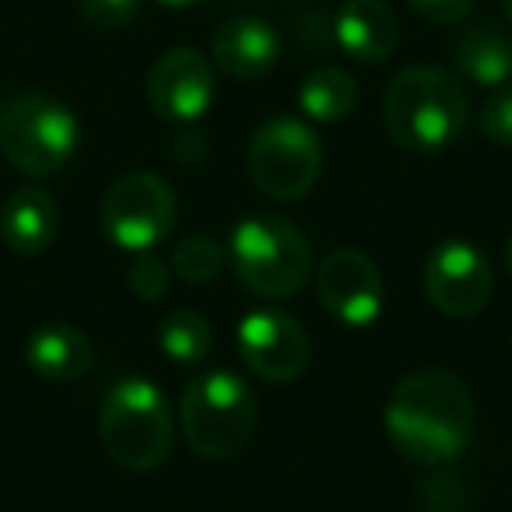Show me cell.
Segmentation results:
<instances>
[{
  "label": "cell",
  "mask_w": 512,
  "mask_h": 512,
  "mask_svg": "<svg viewBox=\"0 0 512 512\" xmlns=\"http://www.w3.org/2000/svg\"><path fill=\"white\" fill-rule=\"evenodd\" d=\"M383 421L393 446L407 460L442 467L467 449L474 432V397L456 372L418 369L390 393Z\"/></svg>",
  "instance_id": "obj_1"
},
{
  "label": "cell",
  "mask_w": 512,
  "mask_h": 512,
  "mask_svg": "<svg viewBox=\"0 0 512 512\" xmlns=\"http://www.w3.org/2000/svg\"><path fill=\"white\" fill-rule=\"evenodd\" d=\"M383 120L397 148L414 155H435L467 130V92L442 67H404L386 88Z\"/></svg>",
  "instance_id": "obj_2"
},
{
  "label": "cell",
  "mask_w": 512,
  "mask_h": 512,
  "mask_svg": "<svg viewBox=\"0 0 512 512\" xmlns=\"http://www.w3.org/2000/svg\"><path fill=\"white\" fill-rule=\"evenodd\" d=\"M228 264L242 288L260 299H292L313 278V246L281 214H249L228 235Z\"/></svg>",
  "instance_id": "obj_3"
},
{
  "label": "cell",
  "mask_w": 512,
  "mask_h": 512,
  "mask_svg": "<svg viewBox=\"0 0 512 512\" xmlns=\"http://www.w3.org/2000/svg\"><path fill=\"white\" fill-rule=\"evenodd\" d=\"M99 435L109 460L123 470H155L172 449L176 421L165 393L144 376H123L109 386L99 411Z\"/></svg>",
  "instance_id": "obj_4"
},
{
  "label": "cell",
  "mask_w": 512,
  "mask_h": 512,
  "mask_svg": "<svg viewBox=\"0 0 512 512\" xmlns=\"http://www.w3.org/2000/svg\"><path fill=\"white\" fill-rule=\"evenodd\" d=\"M260 404L246 379L225 369L200 372L186 383L179 400L183 439L200 460H232L253 439Z\"/></svg>",
  "instance_id": "obj_5"
},
{
  "label": "cell",
  "mask_w": 512,
  "mask_h": 512,
  "mask_svg": "<svg viewBox=\"0 0 512 512\" xmlns=\"http://www.w3.org/2000/svg\"><path fill=\"white\" fill-rule=\"evenodd\" d=\"M81 141L78 116L43 92H15L0 102V155L15 172L46 179L74 158Z\"/></svg>",
  "instance_id": "obj_6"
},
{
  "label": "cell",
  "mask_w": 512,
  "mask_h": 512,
  "mask_svg": "<svg viewBox=\"0 0 512 512\" xmlns=\"http://www.w3.org/2000/svg\"><path fill=\"white\" fill-rule=\"evenodd\" d=\"M323 144L316 130L292 116H274L249 141V176L271 200H299L316 186Z\"/></svg>",
  "instance_id": "obj_7"
},
{
  "label": "cell",
  "mask_w": 512,
  "mask_h": 512,
  "mask_svg": "<svg viewBox=\"0 0 512 512\" xmlns=\"http://www.w3.org/2000/svg\"><path fill=\"white\" fill-rule=\"evenodd\" d=\"M176 225V193L155 172H127L102 197V228L109 242L130 253H148Z\"/></svg>",
  "instance_id": "obj_8"
},
{
  "label": "cell",
  "mask_w": 512,
  "mask_h": 512,
  "mask_svg": "<svg viewBox=\"0 0 512 512\" xmlns=\"http://www.w3.org/2000/svg\"><path fill=\"white\" fill-rule=\"evenodd\" d=\"M495 271L470 239H442L425 260V295L449 320H470L491 302Z\"/></svg>",
  "instance_id": "obj_9"
},
{
  "label": "cell",
  "mask_w": 512,
  "mask_h": 512,
  "mask_svg": "<svg viewBox=\"0 0 512 512\" xmlns=\"http://www.w3.org/2000/svg\"><path fill=\"white\" fill-rule=\"evenodd\" d=\"M316 295L344 327H369L383 313V274L362 249L341 246L316 267Z\"/></svg>",
  "instance_id": "obj_10"
},
{
  "label": "cell",
  "mask_w": 512,
  "mask_h": 512,
  "mask_svg": "<svg viewBox=\"0 0 512 512\" xmlns=\"http://www.w3.org/2000/svg\"><path fill=\"white\" fill-rule=\"evenodd\" d=\"M235 341L246 369L264 383H295L309 365V334L281 309L246 313L235 330Z\"/></svg>",
  "instance_id": "obj_11"
},
{
  "label": "cell",
  "mask_w": 512,
  "mask_h": 512,
  "mask_svg": "<svg viewBox=\"0 0 512 512\" xmlns=\"http://www.w3.org/2000/svg\"><path fill=\"white\" fill-rule=\"evenodd\" d=\"M214 71L193 46H172L148 71V102L165 123H193L211 109Z\"/></svg>",
  "instance_id": "obj_12"
},
{
  "label": "cell",
  "mask_w": 512,
  "mask_h": 512,
  "mask_svg": "<svg viewBox=\"0 0 512 512\" xmlns=\"http://www.w3.org/2000/svg\"><path fill=\"white\" fill-rule=\"evenodd\" d=\"M281 57V39L264 18L256 15H232L214 29L211 60L239 81H256L274 71Z\"/></svg>",
  "instance_id": "obj_13"
},
{
  "label": "cell",
  "mask_w": 512,
  "mask_h": 512,
  "mask_svg": "<svg viewBox=\"0 0 512 512\" xmlns=\"http://www.w3.org/2000/svg\"><path fill=\"white\" fill-rule=\"evenodd\" d=\"M334 43L358 64H386L400 46V18L386 0H344L334 18Z\"/></svg>",
  "instance_id": "obj_14"
},
{
  "label": "cell",
  "mask_w": 512,
  "mask_h": 512,
  "mask_svg": "<svg viewBox=\"0 0 512 512\" xmlns=\"http://www.w3.org/2000/svg\"><path fill=\"white\" fill-rule=\"evenodd\" d=\"M60 232L57 200L43 186H18L0 207V242L18 256H39Z\"/></svg>",
  "instance_id": "obj_15"
},
{
  "label": "cell",
  "mask_w": 512,
  "mask_h": 512,
  "mask_svg": "<svg viewBox=\"0 0 512 512\" xmlns=\"http://www.w3.org/2000/svg\"><path fill=\"white\" fill-rule=\"evenodd\" d=\"M25 362L46 383H74L92 372L95 348L71 323H43L25 341Z\"/></svg>",
  "instance_id": "obj_16"
},
{
  "label": "cell",
  "mask_w": 512,
  "mask_h": 512,
  "mask_svg": "<svg viewBox=\"0 0 512 512\" xmlns=\"http://www.w3.org/2000/svg\"><path fill=\"white\" fill-rule=\"evenodd\" d=\"M453 57L463 78L481 88H502L512 81V36L495 22H477L463 29Z\"/></svg>",
  "instance_id": "obj_17"
},
{
  "label": "cell",
  "mask_w": 512,
  "mask_h": 512,
  "mask_svg": "<svg viewBox=\"0 0 512 512\" xmlns=\"http://www.w3.org/2000/svg\"><path fill=\"white\" fill-rule=\"evenodd\" d=\"M299 106L313 123H341L355 113L358 85L341 67H316L299 85Z\"/></svg>",
  "instance_id": "obj_18"
},
{
  "label": "cell",
  "mask_w": 512,
  "mask_h": 512,
  "mask_svg": "<svg viewBox=\"0 0 512 512\" xmlns=\"http://www.w3.org/2000/svg\"><path fill=\"white\" fill-rule=\"evenodd\" d=\"M158 344L179 365H197L211 351V323L197 309H172L158 327Z\"/></svg>",
  "instance_id": "obj_19"
},
{
  "label": "cell",
  "mask_w": 512,
  "mask_h": 512,
  "mask_svg": "<svg viewBox=\"0 0 512 512\" xmlns=\"http://www.w3.org/2000/svg\"><path fill=\"white\" fill-rule=\"evenodd\" d=\"M225 264H228L225 249L211 235H200V232L186 235L172 249V267H176V274L186 285H207V281H214L225 271Z\"/></svg>",
  "instance_id": "obj_20"
},
{
  "label": "cell",
  "mask_w": 512,
  "mask_h": 512,
  "mask_svg": "<svg viewBox=\"0 0 512 512\" xmlns=\"http://www.w3.org/2000/svg\"><path fill=\"white\" fill-rule=\"evenodd\" d=\"M137 11H141V0H78V15L99 32L127 29Z\"/></svg>",
  "instance_id": "obj_21"
},
{
  "label": "cell",
  "mask_w": 512,
  "mask_h": 512,
  "mask_svg": "<svg viewBox=\"0 0 512 512\" xmlns=\"http://www.w3.org/2000/svg\"><path fill=\"white\" fill-rule=\"evenodd\" d=\"M127 285L141 302H158V299H165V292H169L172 274L162 260H155V256H137L127 271Z\"/></svg>",
  "instance_id": "obj_22"
},
{
  "label": "cell",
  "mask_w": 512,
  "mask_h": 512,
  "mask_svg": "<svg viewBox=\"0 0 512 512\" xmlns=\"http://www.w3.org/2000/svg\"><path fill=\"white\" fill-rule=\"evenodd\" d=\"M481 134L491 144L512 148V81L488 95V102L481 109Z\"/></svg>",
  "instance_id": "obj_23"
},
{
  "label": "cell",
  "mask_w": 512,
  "mask_h": 512,
  "mask_svg": "<svg viewBox=\"0 0 512 512\" xmlns=\"http://www.w3.org/2000/svg\"><path fill=\"white\" fill-rule=\"evenodd\" d=\"M425 512H470V491L460 477H432L421 481Z\"/></svg>",
  "instance_id": "obj_24"
},
{
  "label": "cell",
  "mask_w": 512,
  "mask_h": 512,
  "mask_svg": "<svg viewBox=\"0 0 512 512\" xmlns=\"http://www.w3.org/2000/svg\"><path fill=\"white\" fill-rule=\"evenodd\" d=\"M421 18L435 25H453V22H463L470 11L477 8V0H407Z\"/></svg>",
  "instance_id": "obj_25"
},
{
  "label": "cell",
  "mask_w": 512,
  "mask_h": 512,
  "mask_svg": "<svg viewBox=\"0 0 512 512\" xmlns=\"http://www.w3.org/2000/svg\"><path fill=\"white\" fill-rule=\"evenodd\" d=\"M172 155L176 162H186V165H197L200 158L207 155V144L200 141V134H183L176 144H172Z\"/></svg>",
  "instance_id": "obj_26"
},
{
  "label": "cell",
  "mask_w": 512,
  "mask_h": 512,
  "mask_svg": "<svg viewBox=\"0 0 512 512\" xmlns=\"http://www.w3.org/2000/svg\"><path fill=\"white\" fill-rule=\"evenodd\" d=\"M158 4H165V8H193L200 0H158Z\"/></svg>",
  "instance_id": "obj_27"
},
{
  "label": "cell",
  "mask_w": 512,
  "mask_h": 512,
  "mask_svg": "<svg viewBox=\"0 0 512 512\" xmlns=\"http://www.w3.org/2000/svg\"><path fill=\"white\" fill-rule=\"evenodd\" d=\"M505 267H509V274H512V235H509V242H505Z\"/></svg>",
  "instance_id": "obj_28"
},
{
  "label": "cell",
  "mask_w": 512,
  "mask_h": 512,
  "mask_svg": "<svg viewBox=\"0 0 512 512\" xmlns=\"http://www.w3.org/2000/svg\"><path fill=\"white\" fill-rule=\"evenodd\" d=\"M502 8H505V18L512 22V0H502Z\"/></svg>",
  "instance_id": "obj_29"
}]
</instances>
